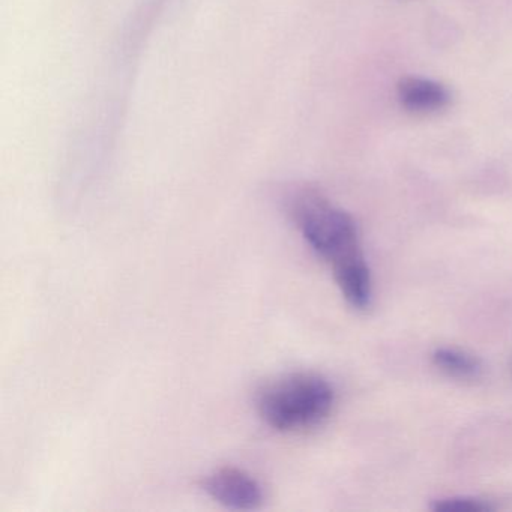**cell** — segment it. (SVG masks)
<instances>
[{"label": "cell", "mask_w": 512, "mask_h": 512, "mask_svg": "<svg viewBox=\"0 0 512 512\" xmlns=\"http://www.w3.org/2000/svg\"><path fill=\"white\" fill-rule=\"evenodd\" d=\"M292 215L308 245L331 265L344 299L358 310L367 308L371 274L353 218L314 190L293 196Z\"/></svg>", "instance_id": "cell-1"}, {"label": "cell", "mask_w": 512, "mask_h": 512, "mask_svg": "<svg viewBox=\"0 0 512 512\" xmlns=\"http://www.w3.org/2000/svg\"><path fill=\"white\" fill-rule=\"evenodd\" d=\"M431 509L437 512H484L490 511L491 505L478 497L452 496L434 500Z\"/></svg>", "instance_id": "cell-6"}, {"label": "cell", "mask_w": 512, "mask_h": 512, "mask_svg": "<svg viewBox=\"0 0 512 512\" xmlns=\"http://www.w3.org/2000/svg\"><path fill=\"white\" fill-rule=\"evenodd\" d=\"M202 487L212 499L236 511L259 509L265 500L259 481L238 467L215 470L206 476Z\"/></svg>", "instance_id": "cell-3"}, {"label": "cell", "mask_w": 512, "mask_h": 512, "mask_svg": "<svg viewBox=\"0 0 512 512\" xmlns=\"http://www.w3.org/2000/svg\"><path fill=\"white\" fill-rule=\"evenodd\" d=\"M335 394L319 374L293 373L268 383L257 394L260 418L281 433L316 427L331 413Z\"/></svg>", "instance_id": "cell-2"}, {"label": "cell", "mask_w": 512, "mask_h": 512, "mask_svg": "<svg viewBox=\"0 0 512 512\" xmlns=\"http://www.w3.org/2000/svg\"><path fill=\"white\" fill-rule=\"evenodd\" d=\"M433 362L442 373L454 379L472 380L482 373L481 361L466 350L439 347L434 350Z\"/></svg>", "instance_id": "cell-5"}, {"label": "cell", "mask_w": 512, "mask_h": 512, "mask_svg": "<svg viewBox=\"0 0 512 512\" xmlns=\"http://www.w3.org/2000/svg\"><path fill=\"white\" fill-rule=\"evenodd\" d=\"M398 98L410 112L431 113L448 106L449 92L434 80L410 77L398 86Z\"/></svg>", "instance_id": "cell-4"}]
</instances>
